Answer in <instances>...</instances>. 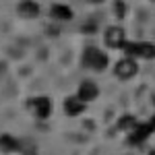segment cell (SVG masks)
Masks as SVG:
<instances>
[{
    "instance_id": "obj_1",
    "label": "cell",
    "mask_w": 155,
    "mask_h": 155,
    "mask_svg": "<svg viewBox=\"0 0 155 155\" xmlns=\"http://www.w3.org/2000/svg\"><path fill=\"white\" fill-rule=\"evenodd\" d=\"M107 56L106 52H101L99 48L95 46H89V48H85L83 52V66L85 68H89V71H95V72H101L107 68Z\"/></svg>"
},
{
    "instance_id": "obj_2",
    "label": "cell",
    "mask_w": 155,
    "mask_h": 155,
    "mask_svg": "<svg viewBox=\"0 0 155 155\" xmlns=\"http://www.w3.org/2000/svg\"><path fill=\"white\" fill-rule=\"evenodd\" d=\"M124 54L132 58H143V60H153L155 58V44L151 41H124Z\"/></svg>"
},
{
    "instance_id": "obj_3",
    "label": "cell",
    "mask_w": 155,
    "mask_h": 155,
    "mask_svg": "<svg viewBox=\"0 0 155 155\" xmlns=\"http://www.w3.org/2000/svg\"><path fill=\"white\" fill-rule=\"evenodd\" d=\"M27 110L35 116L37 120H48L52 116V99L46 95H37L31 97L27 101Z\"/></svg>"
},
{
    "instance_id": "obj_4",
    "label": "cell",
    "mask_w": 155,
    "mask_h": 155,
    "mask_svg": "<svg viewBox=\"0 0 155 155\" xmlns=\"http://www.w3.org/2000/svg\"><path fill=\"white\" fill-rule=\"evenodd\" d=\"M137 72H139V64H137V58H132V56H124V58L118 60L116 66H114V74H116L118 79H122V81L132 79Z\"/></svg>"
},
{
    "instance_id": "obj_5",
    "label": "cell",
    "mask_w": 155,
    "mask_h": 155,
    "mask_svg": "<svg viewBox=\"0 0 155 155\" xmlns=\"http://www.w3.org/2000/svg\"><path fill=\"white\" fill-rule=\"evenodd\" d=\"M104 41H106L107 48H116V50H122L124 46V41H126V35H124V29L118 27V25H112V27H107L106 33H104Z\"/></svg>"
},
{
    "instance_id": "obj_6",
    "label": "cell",
    "mask_w": 155,
    "mask_h": 155,
    "mask_svg": "<svg viewBox=\"0 0 155 155\" xmlns=\"http://www.w3.org/2000/svg\"><path fill=\"white\" fill-rule=\"evenodd\" d=\"M153 134V128H151V124L149 122H139L130 132H128V143L130 145H143L149 137Z\"/></svg>"
},
{
    "instance_id": "obj_7",
    "label": "cell",
    "mask_w": 155,
    "mask_h": 155,
    "mask_svg": "<svg viewBox=\"0 0 155 155\" xmlns=\"http://www.w3.org/2000/svg\"><path fill=\"white\" fill-rule=\"evenodd\" d=\"M74 95L79 97V99H83L85 104H89V101H95L97 95H99V87H97L95 81H91V79H87L83 83L79 85V89H77V93Z\"/></svg>"
},
{
    "instance_id": "obj_8",
    "label": "cell",
    "mask_w": 155,
    "mask_h": 155,
    "mask_svg": "<svg viewBox=\"0 0 155 155\" xmlns=\"http://www.w3.org/2000/svg\"><path fill=\"white\" fill-rule=\"evenodd\" d=\"M21 151V139H17L11 132H2L0 134V153L4 155H15Z\"/></svg>"
},
{
    "instance_id": "obj_9",
    "label": "cell",
    "mask_w": 155,
    "mask_h": 155,
    "mask_svg": "<svg viewBox=\"0 0 155 155\" xmlns=\"http://www.w3.org/2000/svg\"><path fill=\"white\" fill-rule=\"evenodd\" d=\"M85 107H87V104H85L83 99H79L77 95H71L64 99V114L68 116V118H77V116H81L85 112Z\"/></svg>"
},
{
    "instance_id": "obj_10",
    "label": "cell",
    "mask_w": 155,
    "mask_h": 155,
    "mask_svg": "<svg viewBox=\"0 0 155 155\" xmlns=\"http://www.w3.org/2000/svg\"><path fill=\"white\" fill-rule=\"evenodd\" d=\"M17 11H19V15L23 19H37L41 8H39V4H37L35 0H21L17 4Z\"/></svg>"
},
{
    "instance_id": "obj_11",
    "label": "cell",
    "mask_w": 155,
    "mask_h": 155,
    "mask_svg": "<svg viewBox=\"0 0 155 155\" xmlns=\"http://www.w3.org/2000/svg\"><path fill=\"white\" fill-rule=\"evenodd\" d=\"M50 17L54 21H71L72 19V8L68 4H52L50 6Z\"/></svg>"
},
{
    "instance_id": "obj_12",
    "label": "cell",
    "mask_w": 155,
    "mask_h": 155,
    "mask_svg": "<svg viewBox=\"0 0 155 155\" xmlns=\"http://www.w3.org/2000/svg\"><path fill=\"white\" fill-rule=\"evenodd\" d=\"M139 124V120L134 118V116H130V114H124L122 118L118 120V130H124V132H130L134 126Z\"/></svg>"
},
{
    "instance_id": "obj_13",
    "label": "cell",
    "mask_w": 155,
    "mask_h": 155,
    "mask_svg": "<svg viewBox=\"0 0 155 155\" xmlns=\"http://www.w3.org/2000/svg\"><path fill=\"white\" fill-rule=\"evenodd\" d=\"M21 155H35L37 153V145L31 139H21Z\"/></svg>"
},
{
    "instance_id": "obj_14",
    "label": "cell",
    "mask_w": 155,
    "mask_h": 155,
    "mask_svg": "<svg viewBox=\"0 0 155 155\" xmlns=\"http://www.w3.org/2000/svg\"><path fill=\"white\" fill-rule=\"evenodd\" d=\"M114 12H116V17H124V15H126V2L116 0V2H114Z\"/></svg>"
},
{
    "instance_id": "obj_15",
    "label": "cell",
    "mask_w": 155,
    "mask_h": 155,
    "mask_svg": "<svg viewBox=\"0 0 155 155\" xmlns=\"http://www.w3.org/2000/svg\"><path fill=\"white\" fill-rule=\"evenodd\" d=\"M87 2H89V4H101L104 0H87Z\"/></svg>"
},
{
    "instance_id": "obj_16",
    "label": "cell",
    "mask_w": 155,
    "mask_h": 155,
    "mask_svg": "<svg viewBox=\"0 0 155 155\" xmlns=\"http://www.w3.org/2000/svg\"><path fill=\"white\" fill-rule=\"evenodd\" d=\"M149 124H151V128H153V132H155V116L151 120H149Z\"/></svg>"
},
{
    "instance_id": "obj_17",
    "label": "cell",
    "mask_w": 155,
    "mask_h": 155,
    "mask_svg": "<svg viewBox=\"0 0 155 155\" xmlns=\"http://www.w3.org/2000/svg\"><path fill=\"white\" fill-rule=\"evenodd\" d=\"M149 155H155V151H151V153H149Z\"/></svg>"
}]
</instances>
